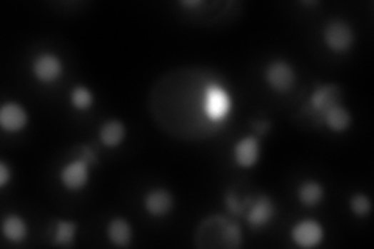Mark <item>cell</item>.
I'll list each match as a JSON object with an SVG mask.
<instances>
[{
  "mask_svg": "<svg viewBox=\"0 0 374 249\" xmlns=\"http://www.w3.org/2000/svg\"><path fill=\"white\" fill-rule=\"evenodd\" d=\"M195 245L200 248H239L242 245V230L237 223L222 215L209 217L198 226Z\"/></svg>",
  "mask_w": 374,
  "mask_h": 249,
  "instance_id": "obj_1",
  "label": "cell"
},
{
  "mask_svg": "<svg viewBox=\"0 0 374 249\" xmlns=\"http://www.w3.org/2000/svg\"><path fill=\"white\" fill-rule=\"evenodd\" d=\"M325 41L334 51H346L354 42V31L351 25L343 21H333L325 29Z\"/></svg>",
  "mask_w": 374,
  "mask_h": 249,
  "instance_id": "obj_2",
  "label": "cell"
},
{
  "mask_svg": "<svg viewBox=\"0 0 374 249\" xmlns=\"http://www.w3.org/2000/svg\"><path fill=\"white\" fill-rule=\"evenodd\" d=\"M231 101H229L228 93L217 84L208 86L205 97V113L212 122H220L228 114Z\"/></svg>",
  "mask_w": 374,
  "mask_h": 249,
  "instance_id": "obj_3",
  "label": "cell"
},
{
  "mask_svg": "<svg viewBox=\"0 0 374 249\" xmlns=\"http://www.w3.org/2000/svg\"><path fill=\"white\" fill-rule=\"evenodd\" d=\"M268 84L276 92H288L295 86V72L292 66L285 61H273L266 72Z\"/></svg>",
  "mask_w": 374,
  "mask_h": 249,
  "instance_id": "obj_4",
  "label": "cell"
},
{
  "mask_svg": "<svg viewBox=\"0 0 374 249\" xmlns=\"http://www.w3.org/2000/svg\"><path fill=\"white\" fill-rule=\"evenodd\" d=\"M340 100H342V89H340V86L325 84L320 86V88H317L315 92L312 93L310 106L315 113L325 116L329 109L340 105Z\"/></svg>",
  "mask_w": 374,
  "mask_h": 249,
  "instance_id": "obj_5",
  "label": "cell"
},
{
  "mask_svg": "<svg viewBox=\"0 0 374 249\" xmlns=\"http://www.w3.org/2000/svg\"><path fill=\"white\" fill-rule=\"evenodd\" d=\"M293 242L301 248L317 246L323 240V228L313 220H304L298 223L292 230Z\"/></svg>",
  "mask_w": 374,
  "mask_h": 249,
  "instance_id": "obj_6",
  "label": "cell"
},
{
  "mask_svg": "<svg viewBox=\"0 0 374 249\" xmlns=\"http://www.w3.org/2000/svg\"><path fill=\"white\" fill-rule=\"evenodd\" d=\"M63 72V64L55 55L44 54L35 59L33 63V73H35L36 78L42 83H52L56 78H59V75Z\"/></svg>",
  "mask_w": 374,
  "mask_h": 249,
  "instance_id": "obj_7",
  "label": "cell"
},
{
  "mask_svg": "<svg viewBox=\"0 0 374 249\" xmlns=\"http://www.w3.org/2000/svg\"><path fill=\"white\" fill-rule=\"evenodd\" d=\"M89 179V167L84 161L79 159L67 164L61 170V181L69 190H80Z\"/></svg>",
  "mask_w": 374,
  "mask_h": 249,
  "instance_id": "obj_8",
  "label": "cell"
},
{
  "mask_svg": "<svg viewBox=\"0 0 374 249\" xmlns=\"http://www.w3.org/2000/svg\"><path fill=\"white\" fill-rule=\"evenodd\" d=\"M276 215V208L271 203L268 196H261L254 203L250 204V210L246 213V220H248L253 228H262L268 225Z\"/></svg>",
  "mask_w": 374,
  "mask_h": 249,
  "instance_id": "obj_9",
  "label": "cell"
},
{
  "mask_svg": "<svg viewBox=\"0 0 374 249\" xmlns=\"http://www.w3.org/2000/svg\"><path fill=\"white\" fill-rule=\"evenodd\" d=\"M0 125L5 131H19L27 125V113L18 103H6L0 109Z\"/></svg>",
  "mask_w": 374,
  "mask_h": 249,
  "instance_id": "obj_10",
  "label": "cell"
},
{
  "mask_svg": "<svg viewBox=\"0 0 374 249\" xmlns=\"http://www.w3.org/2000/svg\"><path fill=\"white\" fill-rule=\"evenodd\" d=\"M234 159L237 166L253 167L259 159V141L254 136H248L242 139L234 147Z\"/></svg>",
  "mask_w": 374,
  "mask_h": 249,
  "instance_id": "obj_11",
  "label": "cell"
},
{
  "mask_svg": "<svg viewBox=\"0 0 374 249\" xmlns=\"http://www.w3.org/2000/svg\"><path fill=\"white\" fill-rule=\"evenodd\" d=\"M173 208V196L164 188H156L146 195V209L153 217H164Z\"/></svg>",
  "mask_w": 374,
  "mask_h": 249,
  "instance_id": "obj_12",
  "label": "cell"
},
{
  "mask_svg": "<svg viewBox=\"0 0 374 249\" xmlns=\"http://www.w3.org/2000/svg\"><path fill=\"white\" fill-rule=\"evenodd\" d=\"M125 139V125L118 120H109L100 128V141L106 147H117Z\"/></svg>",
  "mask_w": 374,
  "mask_h": 249,
  "instance_id": "obj_13",
  "label": "cell"
},
{
  "mask_svg": "<svg viewBox=\"0 0 374 249\" xmlns=\"http://www.w3.org/2000/svg\"><path fill=\"white\" fill-rule=\"evenodd\" d=\"M108 237L117 246H128L131 242V228L128 221L116 218L108 226Z\"/></svg>",
  "mask_w": 374,
  "mask_h": 249,
  "instance_id": "obj_14",
  "label": "cell"
},
{
  "mask_svg": "<svg viewBox=\"0 0 374 249\" xmlns=\"http://www.w3.org/2000/svg\"><path fill=\"white\" fill-rule=\"evenodd\" d=\"M325 117L326 125L330 128L333 131H345L348 126L351 125V114L350 111L343 106H334L333 109H329L328 113L323 116Z\"/></svg>",
  "mask_w": 374,
  "mask_h": 249,
  "instance_id": "obj_15",
  "label": "cell"
},
{
  "mask_svg": "<svg viewBox=\"0 0 374 249\" xmlns=\"http://www.w3.org/2000/svg\"><path fill=\"white\" fill-rule=\"evenodd\" d=\"M2 229L5 237L14 243L22 242V240L27 237V225H25V221L18 215L6 217Z\"/></svg>",
  "mask_w": 374,
  "mask_h": 249,
  "instance_id": "obj_16",
  "label": "cell"
},
{
  "mask_svg": "<svg viewBox=\"0 0 374 249\" xmlns=\"http://www.w3.org/2000/svg\"><path fill=\"white\" fill-rule=\"evenodd\" d=\"M325 195V188L317 181H305L298 188V198L304 205H317Z\"/></svg>",
  "mask_w": 374,
  "mask_h": 249,
  "instance_id": "obj_17",
  "label": "cell"
},
{
  "mask_svg": "<svg viewBox=\"0 0 374 249\" xmlns=\"http://www.w3.org/2000/svg\"><path fill=\"white\" fill-rule=\"evenodd\" d=\"M75 233H76V223L75 221H58L56 223V233H55V237H54V245L72 246Z\"/></svg>",
  "mask_w": 374,
  "mask_h": 249,
  "instance_id": "obj_18",
  "label": "cell"
},
{
  "mask_svg": "<svg viewBox=\"0 0 374 249\" xmlns=\"http://www.w3.org/2000/svg\"><path fill=\"white\" fill-rule=\"evenodd\" d=\"M71 100H72V105L74 108L80 109V111H84L91 108L92 101H94V97L89 89L84 88V86H79V88H75L71 93Z\"/></svg>",
  "mask_w": 374,
  "mask_h": 249,
  "instance_id": "obj_19",
  "label": "cell"
},
{
  "mask_svg": "<svg viewBox=\"0 0 374 249\" xmlns=\"http://www.w3.org/2000/svg\"><path fill=\"white\" fill-rule=\"evenodd\" d=\"M225 201H226L228 209L231 210L234 215H243V212H246V208H250V204H251V198H246L243 203H241L239 198H237V193H234L233 190H229L226 193Z\"/></svg>",
  "mask_w": 374,
  "mask_h": 249,
  "instance_id": "obj_20",
  "label": "cell"
},
{
  "mask_svg": "<svg viewBox=\"0 0 374 249\" xmlns=\"http://www.w3.org/2000/svg\"><path fill=\"white\" fill-rule=\"evenodd\" d=\"M351 209L355 213L357 217H365L368 215L371 210V203L367 195L363 193H357L351 198Z\"/></svg>",
  "mask_w": 374,
  "mask_h": 249,
  "instance_id": "obj_21",
  "label": "cell"
},
{
  "mask_svg": "<svg viewBox=\"0 0 374 249\" xmlns=\"http://www.w3.org/2000/svg\"><path fill=\"white\" fill-rule=\"evenodd\" d=\"M8 179H10V170H8L5 162H2V164H0V186H5Z\"/></svg>",
  "mask_w": 374,
  "mask_h": 249,
  "instance_id": "obj_22",
  "label": "cell"
},
{
  "mask_svg": "<svg viewBox=\"0 0 374 249\" xmlns=\"http://www.w3.org/2000/svg\"><path fill=\"white\" fill-rule=\"evenodd\" d=\"M83 158L81 161L86 162V164H97V158H96V154L92 153V150L89 148H83Z\"/></svg>",
  "mask_w": 374,
  "mask_h": 249,
  "instance_id": "obj_23",
  "label": "cell"
}]
</instances>
